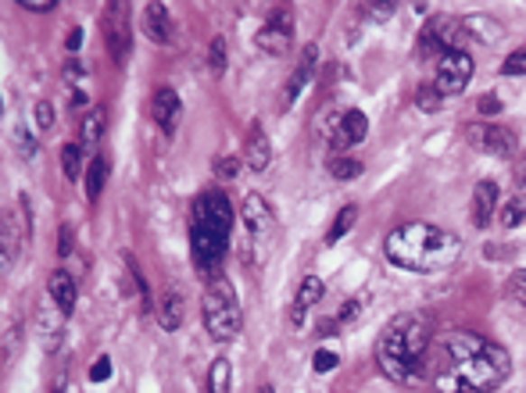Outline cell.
Masks as SVG:
<instances>
[{
  "mask_svg": "<svg viewBox=\"0 0 526 393\" xmlns=\"http://www.w3.org/2000/svg\"><path fill=\"white\" fill-rule=\"evenodd\" d=\"M107 176H111V165H107L105 154H94L90 158V169H87V196H90V204L101 196V190H105Z\"/></svg>",
  "mask_w": 526,
  "mask_h": 393,
  "instance_id": "cell-21",
  "label": "cell"
},
{
  "mask_svg": "<svg viewBox=\"0 0 526 393\" xmlns=\"http://www.w3.org/2000/svg\"><path fill=\"white\" fill-rule=\"evenodd\" d=\"M466 393H469V390H466Z\"/></svg>",
  "mask_w": 526,
  "mask_h": 393,
  "instance_id": "cell-47",
  "label": "cell"
},
{
  "mask_svg": "<svg viewBox=\"0 0 526 393\" xmlns=\"http://www.w3.org/2000/svg\"><path fill=\"white\" fill-rule=\"evenodd\" d=\"M498 183L494 179H484V183H476V190H473V204H469V215H473V225L476 229H484L491 218H494V211H498Z\"/></svg>",
  "mask_w": 526,
  "mask_h": 393,
  "instance_id": "cell-17",
  "label": "cell"
},
{
  "mask_svg": "<svg viewBox=\"0 0 526 393\" xmlns=\"http://www.w3.org/2000/svg\"><path fill=\"white\" fill-rule=\"evenodd\" d=\"M498 111H502V100L494 97V94L480 97V114H487V118H491V114H498Z\"/></svg>",
  "mask_w": 526,
  "mask_h": 393,
  "instance_id": "cell-41",
  "label": "cell"
},
{
  "mask_svg": "<svg viewBox=\"0 0 526 393\" xmlns=\"http://www.w3.org/2000/svg\"><path fill=\"white\" fill-rule=\"evenodd\" d=\"M458 254H462V240L429 222H405V225L391 229L383 240V258L394 269L420 272V276L451 269L458 261Z\"/></svg>",
  "mask_w": 526,
  "mask_h": 393,
  "instance_id": "cell-2",
  "label": "cell"
},
{
  "mask_svg": "<svg viewBox=\"0 0 526 393\" xmlns=\"http://www.w3.org/2000/svg\"><path fill=\"white\" fill-rule=\"evenodd\" d=\"M18 7H25L32 14H47V11H54V0H18Z\"/></svg>",
  "mask_w": 526,
  "mask_h": 393,
  "instance_id": "cell-39",
  "label": "cell"
},
{
  "mask_svg": "<svg viewBox=\"0 0 526 393\" xmlns=\"http://www.w3.org/2000/svg\"><path fill=\"white\" fill-rule=\"evenodd\" d=\"M0 247H4V276L14 269V258H18V233H14V215L7 211L4 215V225H0Z\"/></svg>",
  "mask_w": 526,
  "mask_h": 393,
  "instance_id": "cell-22",
  "label": "cell"
},
{
  "mask_svg": "<svg viewBox=\"0 0 526 393\" xmlns=\"http://www.w3.org/2000/svg\"><path fill=\"white\" fill-rule=\"evenodd\" d=\"M208 65H211V72L215 76H222L226 72V40H211V50H208Z\"/></svg>",
  "mask_w": 526,
  "mask_h": 393,
  "instance_id": "cell-32",
  "label": "cell"
},
{
  "mask_svg": "<svg viewBox=\"0 0 526 393\" xmlns=\"http://www.w3.org/2000/svg\"><path fill=\"white\" fill-rule=\"evenodd\" d=\"M65 318H69V315H65L54 300H43V304H40L36 325H40V343H43V351H58L61 333H65Z\"/></svg>",
  "mask_w": 526,
  "mask_h": 393,
  "instance_id": "cell-13",
  "label": "cell"
},
{
  "mask_svg": "<svg viewBox=\"0 0 526 393\" xmlns=\"http://www.w3.org/2000/svg\"><path fill=\"white\" fill-rule=\"evenodd\" d=\"M151 114H154L158 129H161L165 136H172V133H176V125H180V114H183L180 94H176V90H169V87L154 90V97H151Z\"/></svg>",
  "mask_w": 526,
  "mask_h": 393,
  "instance_id": "cell-14",
  "label": "cell"
},
{
  "mask_svg": "<svg viewBox=\"0 0 526 393\" xmlns=\"http://www.w3.org/2000/svg\"><path fill=\"white\" fill-rule=\"evenodd\" d=\"M14 147H18V154H22V161H32L36 158V140H32V133L29 129H14Z\"/></svg>",
  "mask_w": 526,
  "mask_h": 393,
  "instance_id": "cell-30",
  "label": "cell"
},
{
  "mask_svg": "<svg viewBox=\"0 0 526 393\" xmlns=\"http://www.w3.org/2000/svg\"><path fill=\"white\" fill-rule=\"evenodd\" d=\"M76 276L72 272H65V269H54L51 276H47V297L65 311V315H72L76 311Z\"/></svg>",
  "mask_w": 526,
  "mask_h": 393,
  "instance_id": "cell-18",
  "label": "cell"
},
{
  "mask_svg": "<svg viewBox=\"0 0 526 393\" xmlns=\"http://www.w3.org/2000/svg\"><path fill=\"white\" fill-rule=\"evenodd\" d=\"M505 294L512 297L516 304H526V269H516V272L509 276V287H505Z\"/></svg>",
  "mask_w": 526,
  "mask_h": 393,
  "instance_id": "cell-31",
  "label": "cell"
},
{
  "mask_svg": "<svg viewBox=\"0 0 526 393\" xmlns=\"http://www.w3.org/2000/svg\"><path fill=\"white\" fill-rule=\"evenodd\" d=\"M101 129H105V118H101L97 111H90V114L83 118V125H79V133H83L79 143H83V147H97V143H101Z\"/></svg>",
  "mask_w": 526,
  "mask_h": 393,
  "instance_id": "cell-27",
  "label": "cell"
},
{
  "mask_svg": "<svg viewBox=\"0 0 526 393\" xmlns=\"http://www.w3.org/2000/svg\"><path fill=\"white\" fill-rule=\"evenodd\" d=\"M79 76H83V69H79V65H69V69H65V79H69V83H72V79H79Z\"/></svg>",
  "mask_w": 526,
  "mask_h": 393,
  "instance_id": "cell-43",
  "label": "cell"
},
{
  "mask_svg": "<svg viewBox=\"0 0 526 393\" xmlns=\"http://www.w3.org/2000/svg\"><path fill=\"white\" fill-rule=\"evenodd\" d=\"M523 218H526L523 200H505V207H502V225H505V229H516Z\"/></svg>",
  "mask_w": 526,
  "mask_h": 393,
  "instance_id": "cell-29",
  "label": "cell"
},
{
  "mask_svg": "<svg viewBox=\"0 0 526 393\" xmlns=\"http://www.w3.org/2000/svg\"><path fill=\"white\" fill-rule=\"evenodd\" d=\"M240 218H244V233H247V247H244V261L254 254V261L265 258L272 236H276V215L269 207V200L262 194H247L244 196V207H240Z\"/></svg>",
  "mask_w": 526,
  "mask_h": 393,
  "instance_id": "cell-6",
  "label": "cell"
},
{
  "mask_svg": "<svg viewBox=\"0 0 526 393\" xmlns=\"http://www.w3.org/2000/svg\"><path fill=\"white\" fill-rule=\"evenodd\" d=\"M79 47H83V29H79V25H76V29H72V32H69V40H65V50H72V54H76V50H79Z\"/></svg>",
  "mask_w": 526,
  "mask_h": 393,
  "instance_id": "cell-42",
  "label": "cell"
},
{
  "mask_svg": "<svg viewBox=\"0 0 526 393\" xmlns=\"http://www.w3.org/2000/svg\"><path fill=\"white\" fill-rule=\"evenodd\" d=\"M87 104V94H72V107H83Z\"/></svg>",
  "mask_w": 526,
  "mask_h": 393,
  "instance_id": "cell-44",
  "label": "cell"
},
{
  "mask_svg": "<svg viewBox=\"0 0 526 393\" xmlns=\"http://www.w3.org/2000/svg\"><path fill=\"white\" fill-rule=\"evenodd\" d=\"M262 393H272V387H262Z\"/></svg>",
  "mask_w": 526,
  "mask_h": 393,
  "instance_id": "cell-45",
  "label": "cell"
},
{
  "mask_svg": "<svg viewBox=\"0 0 526 393\" xmlns=\"http://www.w3.org/2000/svg\"><path fill=\"white\" fill-rule=\"evenodd\" d=\"M61 172H65V179H79L83 176V143H65L61 147Z\"/></svg>",
  "mask_w": 526,
  "mask_h": 393,
  "instance_id": "cell-24",
  "label": "cell"
},
{
  "mask_svg": "<svg viewBox=\"0 0 526 393\" xmlns=\"http://www.w3.org/2000/svg\"><path fill=\"white\" fill-rule=\"evenodd\" d=\"M469 143L480 154H494V158H509L516 151V136L502 125H469Z\"/></svg>",
  "mask_w": 526,
  "mask_h": 393,
  "instance_id": "cell-10",
  "label": "cell"
},
{
  "mask_svg": "<svg viewBox=\"0 0 526 393\" xmlns=\"http://www.w3.org/2000/svg\"><path fill=\"white\" fill-rule=\"evenodd\" d=\"M32 114H36V129H43V133H47V129H51V125H54V107H51V104H47V100H40V104H36V111H32Z\"/></svg>",
  "mask_w": 526,
  "mask_h": 393,
  "instance_id": "cell-37",
  "label": "cell"
},
{
  "mask_svg": "<svg viewBox=\"0 0 526 393\" xmlns=\"http://www.w3.org/2000/svg\"><path fill=\"white\" fill-rule=\"evenodd\" d=\"M58 254H61V258L72 254V229H69V225H61V233H58Z\"/></svg>",
  "mask_w": 526,
  "mask_h": 393,
  "instance_id": "cell-40",
  "label": "cell"
},
{
  "mask_svg": "<svg viewBox=\"0 0 526 393\" xmlns=\"http://www.w3.org/2000/svg\"><path fill=\"white\" fill-rule=\"evenodd\" d=\"M326 169H329V176H333V179H344V183L362 176V161H355L351 154H337V158H329V165H326Z\"/></svg>",
  "mask_w": 526,
  "mask_h": 393,
  "instance_id": "cell-25",
  "label": "cell"
},
{
  "mask_svg": "<svg viewBox=\"0 0 526 393\" xmlns=\"http://www.w3.org/2000/svg\"><path fill=\"white\" fill-rule=\"evenodd\" d=\"M125 14H129V7H125L122 0H115V4H107L105 18H101L105 47H107V54H111V61H115L118 69H125L129 54H133V22H129Z\"/></svg>",
  "mask_w": 526,
  "mask_h": 393,
  "instance_id": "cell-7",
  "label": "cell"
},
{
  "mask_svg": "<svg viewBox=\"0 0 526 393\" xmlns=\"http://www.w3.org/2000/svg\"><path fill=\"white\" fill-rule=\"evenodd\" d=\"M229 379H233V369L226 358H218L208 372V393H229Z\"/></svg>",
  "mask_w": 526,
  "mask_h": 393,
  "instance_id": "cell-26",
  "label": "cell"
},
{
  "mask_svg": "<svg viewBox=\"0 0 526 393\" xmlns=\"http://www.w3.org/2000/svg\"><path fill=\"white\" fill-rule=\"evenodd\" d=\"M502 76H526V47L512 50V54L505 58V65H502Z\"/></svg>",
  "mask_w": 526,
  "mask_h": 393,
  "instance_id": "cell-33",
  "label": "cell"
},
{
  "mask_svg": "<svg viewBox=\"0 0 526 393\" xmlns=\"http://www.w3.org/2000/svg\"><path fill=\"white\" fill-rule=\"evenodd\" d=\"M365 133H369V118H365L362 111H344V114L333 122V129H329V147H333V151H347V147L362 143Z\"/></svg>",
  "mask_w": 526,
  "mask_h": 393,
  "instance_id": "cell-11",
  "label": "cell"
},
{
  "mask_svg": "<svg viewBox=\"0 0 526 393\" xmlns=\"http://www.w3.org/2000/svg\"><path fill=\"white\" fill-rule=\"evenodd\" d=\"M244 161L251 172H265L269 161H272V147H269V136L262 129V122H251L247 129V140H244Z\"/></svg>",
  "mask_w": 526,
  "mask_h": 393,
  "instance_id": "cell-16",
  "label": "cell"
},
{
  "mask_svg": "<svg viewBox=\"0 0 526 393\" xmlns=\"http://www.w3.org/2000/svg\"><path fill=\"white\" fill-rule=\"evenodd\" d=\"M512 372L505 347L476 333H451L448 336V372L437 379L444 393H491L498 390Z\"/></svg>",
  "mask_w": 526,
  "mask_h": 393,
  "instance_id": "cell-1",
  "label": "cell"
},
{
  "mask_svg": "<svg viewBox=\"0 0 526 393\" xmlns=\"http://www.w3.org/2000/svg\"><path fill=\"white\" fill-rule=\"evenodd\" d=\"M416 104H420L426 114H433V111H440V104H444V97L433 90V87H420V94H416Z\"/></svg>",
  "mask_w": 526,
  "mask_h": 393,
  "instance_id": "cell-34",
  "label": "cell"
},
{
  "mask_svg": "<svg viewBox=\"0 0 526 393\" xmlns=\"http://www.w3.org/2000/svg\"><path fill=\"white\" fill-rule=\"evenodd\" d=\"M429 347V318L426 315H398L383 336L376 340L380 372L394 383H416L422 376V354Z\"/></svg>",
  "mask_w": 526,
  "mask_h": 393,
  "instance_id": "cell-3",
  "label": "cell"
},
{
  "mask_svg": "<svg viewBox=\"0 0 526 393\" xmlns=\"http://www.w3.org/2000/svg\"><path fill=\"white\" fill-rule=\"evenodd\" d=\"M183 315H187V304H183V294L180 290H169L161 294V304H158V322L165 333H176L183 325Z\"/></svg>",
  "mask_w": 526,
  "mask_h": 393,
  "instance_id": "cell-20",
  "label": "cell"
},
{
  "mask_svg": "<svg viewBox=\"0 0 526 393\" xmlns=\"http://www.w3.org/2000/svg\"><path fill=\"white\" fill-rule=\"evenodd\" d=\"M233 204L222 190H205L190 207V254L201 272H211L229 247Z\"/></svg>",
  "mask_w": 526,
  "mask_h": 393,
  "instance_id": "cell-4",
  "label": "cell"
},
{
  "mask_svg": "<svg viewBox=\"0 0 526 393\" xmlns=\"http://www.w3.org/2000/svg\"><path fill=\"white\" fill-rule=\"evenodd\" d=\"M254 43L265 50V54H287L291 50V43H294V18H291V11L287 7H280V11H272V18L258 29V36H254Z\"/></svg>",
  "mask_w": 526,
  "mask_h": 393,
  "instance_id": "cell-9",
  "label": "cell"
},
{
  "mask_svg": "<svg viewBox=\"0 0 526 393\" xmlns=\"http://www.w3.org/2000/svg\"><path fill=\"white\" fill-rule=\"evenodd\" d=\"M365 304H369V297L365 294H355L347 304H344V311L337 315V322L340 325H351V322H358V315H365Z\"/></svg>",
  "mask_w": 526,
  "mask_h": 393,
  "instance_id": "cell-28",
  "label": "cell"
},
{
  "mask_svg": "<svg viewBox=\"0 0 526 393\" xmlns=\"http://www.w3.org/2000/svg\"><path fill=\"white\" fill-rule=\"evenodd\" d=\"M473 79V58L466 50H448L444 58H437V83L433 90L440 97H458Z\"/></svg>",
  "mask_w": 526,
  "mask_h": 393,
  "instance_id": "cell-8",
  "label": "cell"
},
{
  "mask_svg": "<svg viewBox=\"0 0 526 393\" xmlns=\"http://www.w3.org/2000/svg\"><path fill=\"white\" fill-rule=\"evenodd\" d=\"M316 65H318V47L316 43H309L305 47V54H301V61H298V69H294V76H291V83H287V90H283V111H291L298 97L309 90V83L316 79Z\"/></svg>",
  "mask_w": 526,
  "mask_h": 393,
  "instance_id": "cell-12",
  "label": "cell"
},
{
  "mask_svg": "<svg viewBox=\"0 0 526 393\" xmlns=\"http://www.w3.org/2000/svg\"><path fill=\"white\" fill-rule=\"evenodd\" d=\"M143 32H147V36H151L158 47H169V43L176 40L172 14H169V7H165V4H158V0L143 4Z\"/></svg>",
  "mask_w": 526,
  "mask_h": 393,
  "instance_id": "cell-15",
  "label": "cell"
},
{
  "mask_svg": "<svg viewBox=\"0 0 526 393\" xmlns=\"http://www.w3.org/2000/svg\"><path fill=\"white\" fill-rule=\"evenodd\" d=\"M111 379V358H97L94 365H90V383H107Z\"/></svg>",
  "mask_w": 526,
  "mask_h": 393,
  "instance_id": "cell-38",
  "label": "cell"
},
{
  "mask_svg": "<svg viewBox=\"0 0 526 393\" xmlns=\"http://www.w3.org/2000/svg\"><path fill=\"white\" fill-rule=\"evenodd\" d=\"M318 297H322V279L305 276V283L298 287V297H294V307H291V322L294 325H305V315L312 311V304H318Z\"/></svg>",
  "mask_w": 526,
  "mask_h": 393,
  "instance_id": "cell-19",
  "label": "cell"
},
{
  "mask_svg": "<svg viewBox=\"0 0 526 393\" xmlns=\"http://www.w3.org/2000/svg\"><path fill=\"white\" fill-rule=\"evenodd\" d=\"M337 365H340V354H337V351H316V361H312V369H316L318 376L333 372Z\"/></svg>",
  "mask_w": 526,
  "mask_h": 393,
  "instance_id": "cell-35",
  "label": "cell"
},
{
  "mask_svg": "<svg viewBox=\"0 0 526 393\" xmlns=\"http://www.w3.org/2000/svg\"><path fill=\"white\" fill-rule=\"evenodd\" d=\"M355 218H358V207L355 204H347V207H340V215H337V222L329 225V233H326V247H333L337 240H344L351 229H355Z\"/></svg>",
  "mask_w": 526,
  "mask_h": 393,
  "instance_id": "cell-23",
  "label": "cell"
},
{
  "mask_svg": "<svg viewBox=\"0 0 526 393\" xmlns=\"http://www.w3.org/2000/svg\"><path fill=\"white\" fill-rule=\"evenodd\" d=\"M54 393H61V390H54Z\"/></svg>",
  "mask_w": 526,
  "mask_h": 393,
  "instance_id": "cell-46",
  "label": "cell"
},
{
  "mask_svg": "<svg viewBox=\"0 0 526 393\" xmlns=\"http://www.w3.org/2000/svg\"><path fill=\"white\" fill-rule=\"evenodd\" d=\"M211 172H215L218 179H233V176L240 172V161H236V158H215Z\"/></svg>",
  "mask_w": 526,
  "mask_h": 393,
  "instance_id": "cell-36",
  "label": "cell"
},
{
  "mask_svg": "<svg viewBox=\"0 0 526 393\" xmlns=\"http://www.w3.org/2000/svg\"><path fill=\"white\" fill-rule=\"evenodd\" d=\"M201 318H205L211 340H218V343L236 340V333L244 325V311H240V297L226 276H215L208 283L205 300H201Z\"/></svg>",
  "mask_w": 526,
  "mask_h": 393,
  "instance_id": "cell-5",
  "label": "cell"
}]
</instances>
